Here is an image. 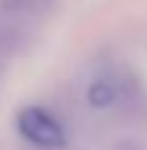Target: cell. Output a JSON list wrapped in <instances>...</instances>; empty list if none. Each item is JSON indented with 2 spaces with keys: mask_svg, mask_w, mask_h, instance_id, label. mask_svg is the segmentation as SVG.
I'll list each match as a JSON object with an SVG mask.
<instances>
[{
  "mask_svg": "<svg viewBox=\"0 0 147 150\" xmlns=\"http://www.w3.org/2000/svg\"><path fill=\"white\" fill-rule=\"evenodd\" d=\"M18 132L39 148H60L66 142V129L42 108H24L18 113Z\"/></svg>",
  "mask_w": 147,
  "mask_h": 150,
  "instance_id": "6da1fadb",
  "label": "cell"
},
{
  "mask_svg": "<svg viewBox=\"0 0 147 150\" xmlns=\"http://www.w3.org/2000/svg\"><path fill=\"white\" fill-rule=\"evenodd\" d=\"M89 103L92 105H97V108H105V105H110L113 100H116V90L108 84V82H97V84H92V90H89Z\"/></svg>",
  "mask_w": 147,
  "mask_h": 150,
  "instance_id": "7a4b0ae2",
  "label": "cell"
}]
</instances>
